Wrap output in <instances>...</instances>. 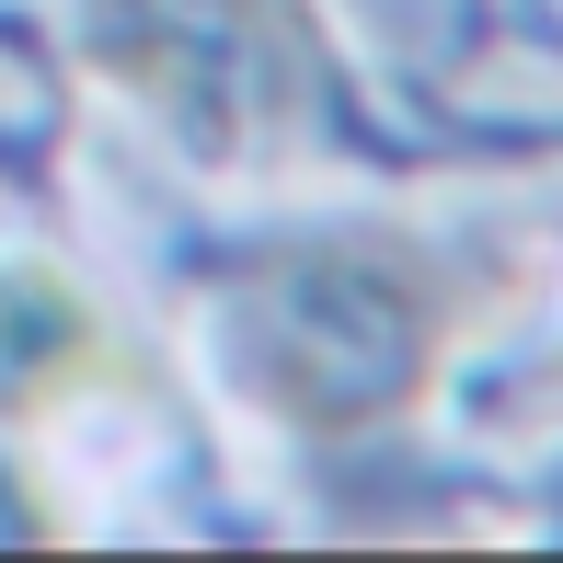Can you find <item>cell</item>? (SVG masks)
Returning <instances> with one entry per match:
<instances>
[{"mask_svg": "<svg viewBox=\"0 0 563 563\" xmlns=\"http://www.w3.org/2000/svg\"><path fill=\"white\" fill-rule=\"evenodd\" d=\"M506 299L483 253L402 219H334V230H253L196 265V334L219 391L265 438L345 460L379 449L438 402L449 356Z\"/></svg>", "mask_w": 563, "mask_h": 563, "instance_id": "1", "label": "cell"}, {"mask_svg": "<svg viewBox=\"0 0 563 563\" xmlns=\"http://www.w3.org/2000/svg\"><path fill=\"white\" fill-rule=\"evenodd\" d=\"M92 69L196 162H276L334 115V46L311 0H81Z\"/></svg>", "mask_w": 563, "mask_h": 563, "instance_id": "2", "label": "cell"}, {"mask_svg": "<svg viewBox=\"0 0 563 563\" xmlns=\"http://www.w3.org/2000/svg\"><path fill=\"white\" fill-rule=\"evenodd\" d=\"M115 391H139V356H126V334L104 322V299H92L58 253L12 242L0 253V426L35 438L69 402H115Z\"/></svg>", "mask_w": 563, "mask_h": 563, "instance_id": "3", "label": "cell"}, {"mask_svg": "<svg viewBox=\"0 0 563 563\" xmlns=\"http://www.w3.org/2000/svg\"><path fill=\"white\" fill-rule=\"evenodd\" d=\"M0 541H69L58 495H46V472L23 460V438H12V426H0Z\"/></svg>", "mask_w": 563, "mask_h": 563, "instance_id": "4", "label": "cell"}, {"mask_svg": "<svg viewBox=\"0 0 563 563\" xmlns=\"http://www.w3.org/2000/svg\"><path fill=\"white\" fill-rule=\"evenodd\" d=\"M529 391H541V402H563V334H552V356H541V368H529Z\"/></svg>", "mask_w": 563, "mask_h": 563, "instance_id": "5", "label": "cell"}]
</instances>
